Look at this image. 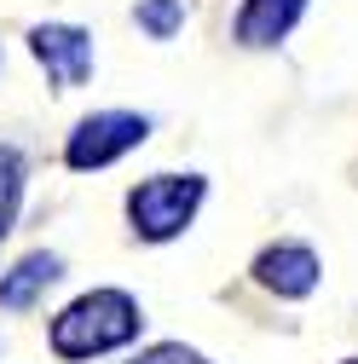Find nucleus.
I'll use <instances>...</instances> for the list:
<instances>
[{
    "instance_id": "1",
    "label": "nucleus",
    "mask_w": 358,
    "mask_h": 364,
    "mask_svg": "<svg viewBox=\"0 0 358 364\" xmlns=\"http://www.w3.org/2000/svg\"><path fill=\"white\" fill-rule=\"evenodd\" d=\"M133 336H139V306H133L121 289H93V295L70 301L53 318L58 358H93V353H110V347H121Z\"/></svg>"
},
{
    "instance_id": "2",
    "label": "nucleus",
    "mask_w": 358,
    "mask_h": 364,
    "mask_svg": "<svg viewBox=\"0 0 358 364\" xmlns=\"http://www.w3.org/2000/svg\"><path fill=\"white\" fill-rule=\"evenodd\" d=\"M197 203H202V179L156 173V179H145V186L127 197V214H133V225H139V237L162 243L173 232H185V220L197 214Z\"/></svg>"
},
{
    "instance_id": "3",
    "label": "nucleus",
    "mask_w": 358,
    "mask_h": 364,
    "mask_svg": "<svg viewBox=\"0 0 358 364\" xmlns=\"http://www.w3.org/2000/svg\"><path fill=\"white\" fill-rule=\"evenodd\" d=\"M145 133H151V122L145 116H133V110H104V116H87L75 133H70V168H104V162H116L121 151H133V145H145Z\"/></svg>"
},
{
    "instance_id": "4",
    "label": "nucleus",
    "mask_w": 358,
    "mask_h": 364,
    "mask_svg": "<svg viewBox=\"0 0 358 364\" xmlns=\"http://www.w3.org/2000/svg\"><path fill=\"white\" fill-rule=\"evenodd\" d=\"M29 47H35V58L47 64V75L58 87H81L87 75H93V41H87L81 29H70V23H40L29 35Z\"/></svg>"
},
{
    "instance_id": "5",
    "label": "nucleus",
    "mask_w": 358,
    "mask_h": 364,
    "mask_svg": "<svg viewBox=\"0 0 358 364\" xmlns=\"http://www.w3.org/2000/svg\"><path fill=\"white\" fill-rule=\"evenodd\" d=\"M254 278L266 289H278V295H312V284H318V255L300 249V243H278V249H266L254 260Z\"/></svg>"
},
{
    "instance_id": "6",
    "label": "nucleus",
    "mask_w": 358,
    "mask_h": 364,
    "mask_svg": "<svg viewBox=\"0 0 358 364\" xmlns=\"http://www.w3.org/2000/svg\"><path fill=\"white\" fill-rule=\"evenodd\" d=\"M306 0H243V18H237V41L243 47H272L295 29Z\"/></svg>"
},
{
    "instance_id": "7",
    "label": "nucleus",
    "mask_w": 358,
    "mask_h": 364,
    "mask_svg": "<svg viewBox=\"0 0 358 364\" xmlns=\"http://www.w3.org/2000/svg\"><path fill=\"white\" fill-rule=\"evenodd\" d=\"M58 255H29V260H18V272H6L0 278V306H29L40 289H47L53 278H58Z\"/></svg>"
},
{
    "instance_id": "8",
    "label": "nucleus",
    "mask_w": 358,
    "mask_h": 364,
    "mask_svg": "<svg viewBox=\"0 0 358 364\" xmlns=\"http://www.w3.org/2000/svg\"><path fill=\"white\" fill-rule=\"evenodd\" d=\"M18 191H23V162H18V151H12V145H0V237L12 232Z\"/></svg>"
},
{
    "instance_id": "9",
    "label": "nucleus",
    "mask_w": 358,
    "mask_h": 364,
    "mask_svg": "<svg viewBox=\"0 0 358 364\" xmlns=\"http://www.w3.org/2000/svg\"><path fill=\"white\" fill-rule=\"evenodd\" d=\"M139 23H145L156 41H168L179 23H185V0H139Z\"/></svg>"
},
{
    "instance_id": "10",
    "label": "nucleus",
    "mask_w": 358,
    "mask_h": 364,
    "mask_svg": "<svg viewBox=\"0 0 358 364\" xmlns=\"http://www.w3.org/2000/svg\"><path fill=\"white\" fill-rule=\"evenodd\" d=\"M139 364H202L197 353H185V347H156V353H145Z\"/></svg>"
},
{
    "instance_id": "11",
    "label": "nucleus",
    "mask_w": 358,
    "mask_h": 364,
    "mask_svg": "<svg viewBox=\"0 0 358 364\" xmlns=\"http://www.w3.org/2000/svg\"><path fill=\"white\" fill-rule=\"evenodd\" d=\"M347 364H358V358H347Z\"/></svg>"
}]
</instances>
